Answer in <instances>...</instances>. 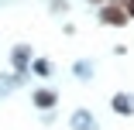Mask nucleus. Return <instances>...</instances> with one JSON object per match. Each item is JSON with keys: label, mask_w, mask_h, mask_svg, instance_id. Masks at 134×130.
Listing matches in <instances>:
<instances>
[{"label": "nucleus", "mask_w": 134, "mask_h": 130, "mask_svg": "<svg viewBox=\"0 0 134 130\" xmlns=\"http://www.w3.org/2000/svg\"><path fill=\"white\" fill-rule=\"evenodd\" d=\"M96 21H100V24H110V28H124V24H131L127 14H124V7H117V4L96 7Z\"/></svg>", "instance_id": "nucleus-1"}, {"label": "nucleus", "mask_w": 134, "mask_h": 130, "mask_svg": "<svg viewBox=\"0 0 134 130\" xmlns=\"http://www.w3.org/2000/svg\"><path fill=\"white\" fill-rule=\"evenodd\" d=\"M31 103L45 113V110H52V106L59 103V92H55V89H48V86H38V89L31 92Z\"/></svg>", "instance_id": "nucleus-2"}, {"label": "nucleus", "mask_w": 134, "mask_h": 130, "mask_svg": "<svg viewBox=\"0 0 134 130\" xmlns=\"http://www.w3.org/2000/svg\"><path fill=\"white\" fill-rule=\"evenodd\" d=\"M31 62H35V58H31V48H28V45H14V48H10V65H14L17 72H28Z\"/></svg>", "instance_id": "nucleus-3"}, {"label": "nucleus", "mask_w": 134, "mask_h": 130, "mask_svg": "<svg viewBox=\"0 0 134 130\" xmlns=\"http://www.w3.org/2000/svg\"><path fill=\"white\" fill-rule=\"evenodd\" d=\"M110 106H114L117 116H134V96H131V92H117V96L110 99Z\"/></svg>", "instance_id": "nucleus-4"}, {"label": "nucleus", "mask_w": 134, "mask_h": 130, "mask_svg": "<svg viewBox=\"0 0 134 130\" xmlns=\"http://www.w3.org/2000/svg\"><path fill=\"white\" fill-rule=\"evenodd\" d=\"M69 123H72V130H96V120H93L90 110H76Z\"/></svg>", "instance_id": "nucleus-5"}, {"label": "nucleus", "mask_w": 134, "mask_h": 130, "mask_svg": "<svg viewBox=\"0 0 134 130\" xmlns=\"http://www.w3.org/2000/svg\"><path fill=\"white\" fill-rule=\"evenodd\" d=\"M31 72L41 75V79H48V75L55 72V62H52V58H35V62H31Z\"/></svg>", "instance_id": "nucleus-6"}, {"label": "nucleus", "mask_w": 134, "mask_h": 130, "mask_svg": "<svg viewBox=\"0 0 134 130\" xmlns=\"http://www.w3.org/2000/svg\"><path fill=\"white\" fill-rule=\"evenodd\" d=\"M69 10V0H52V14H65Z\"/></svg>", "instance_id": "nucleus-7"}, {"label": "nucleus", "mask_w": 134, "mask_h": 130, "mask_svg": "<svg viewBox=\"0 0 134 130\" xmlns=\"http://www.w3.org/2000/svg\"><path fill=\"white\" fill-rule=\"evenodd\" d=\"M72 72H76V75H90V65H86V62H79V65H76Z\"/></svg>", "instance_id": "nucleus-8"}, {"label": "nucleus", "mask_w": 134, "mask_h": 130, "mask_svg": "<svg viewBox=\"0 0 134 130\" xmlns=\"http://www.w3.org/2000/svg\"><path fill=\"white\" fill-rule=\"evenodd\" d=\"M107 4H117V7H124V10H127V7L134 4V0H107Z\"/></svg>", "instance_id": "nucleus-9"}, {"label": "nucleus", "mask_w": 134, "mask_h": 130, "mask_svg": "<svg viewBox=\"0 0 134 130\" xmlns=\"http://www.w3.org/2000/svg\"><path fill=\"white\" fill-rule=\"evenodd\" d=\"M124 14H127V21H134V4H131V7H127Z\"/></svg>", "instance_id": "nucleus-10"}, {"label": "nucleus", "mask_w": 134, "mask_h": 130, "mask_svg": "<svg viewBox=\"0 0 134 130\" xmlns=\"http://www.w3.org/2000/svg\"><path fill=\"white\" fill-rule=\"evenodd\" d=\"M86 4H93V7H103V4H107V0H86Z\"/></svg>", "instance_id": "nucleus-11"}]
</instances>
